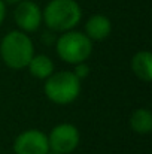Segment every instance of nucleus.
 Here are the masks:
<instances>
[{
  "label": "nucleus",
  "mask_w": 152,
  "mask_h": 154,
  "mask_svg": "<svg viewBox=\"0 0 152 154\" xmlns=\"http://www.w3.org/2000/svg\"><path fill=\"white\" fill-rule=\"evenodd\" d=\"M13 20L18 30L24 33H34L43 24L42 8L33 0H21L15 6Z\"/></svg>",
  "instance_id": "6"
},
{
  "label": "nucleus",
  "mask_w": 152,
  "mask_h": 154,
  "mask_svg": "<svg viewBox=\"0 0 152 154\" xmlns=\"http://www.w3.org/2000/svg\"><path fill=\"white\" fill-rule=\"evenodd\" d=\"M73 73H75V76L82 82L85 78H88L90 76V72H91V69H90V66L87 64V61H82V63H78V64H75V69L72 70Z\"/></svg>",
  "instance_id": "12"
},
{
  "label": "nucleus",
  "mask_w": 152,
  "mask_h": 154,
  "mask_svg": "<svg viewBox=\"0 0 152 154\" xmlns=\"http://www.w3.org/2000/svg\"><path fill=\"white\" fill-rule=\"evenodd\" d=\"M55 50L58 57L69 64H78L87 61L93 54V41L78 30H69L61 33L55 41Z\"/></svg>",
  "instance_id": "3"
},
{
  "label": "nucleus",
  "mask_w": 152,
  "mask_h": 154,
  "mask_svg": "<svg viewBox=\"0 0 152 154\" xmlns=\"http://www.w3.org/2000/svg\"><path fill=\"white\" fill-rule=\"evenodd\" d=\"M4 18H6V5L0 0V26L3 24Z\"/></svg>",
  "instance_id": "14"
},
{
  "label": "nucleus",
  "mask_w": 152,
  "mask_h": 154,
  "mask_svg": "<svg viewBox=\"0 0 152 154\" xmlns=\"http://www.w3.org/2000/svg\"><path fill=\"white\" fill-rule=\"evenodd\" d=\"M81 142L79 130L72 123H60L52 127L48 135L49 153L54 154H70L73 153Z\"/></svg>",
  "instance_id": "5"
},
{
  "label": "nucleus",
  "mask_w": 152,
  "mask_h": 154,
  "mask_svg": "<svg viewBox=\"0 0 152 154\" xmlns=\"http://www.w3.org/2000/svg\"><path fill=\"white\" fill-rule=\"evenodd\" d=\"M130 127L137 135H148L152 130V112L146 108H137L130 117Z\"/></svg>",
  "instance_id": "11"
},
{
  "label": "nucleus",
  "mask_w": 152,
  "mask_h": 154,
  "mask_svg": "<svg viewBox=\"0 0 152 154\" xmlns=\"http://www.w3.org/2000/svg\"><path fill=\"white\" fill-rule=\"evenodd\" d=\"M84 33L91 41H104L112 33V23L103 14L91 15L85 23V32Z\"/></svg>",
  "instance_id": "8"
},
{
  "label": "nucleus",
  "mask_w": 152,
  "mask_h": 154,
  "mask_svg": "<svg viewBox=\"0 0 152 154\" xmlns=\"http://www.w3.org/2000/svg\"><path fill=\"white\" fill-rule=\"evenodd\" d=\"M4 5H16V3H19L21 0H1Z\"/></svg>",
  "instance_id": "15"
},
{
  "label": "nucleus",
  "mask_w": 152,
  "mask_h": 154,
  "mask_svg": "<svg viewBox=\"0 0 152 154\" xmlns=\"http://www.w3.org/2000/svg\"><path fill=\"white\" fill-rule=\"evenodd\" d=\"M45 94L57 105L73 103L81 94V81L72 70L54 72L45 79Z\"/></svg>",
  "instance_id": "4"
},
{
  "label": "nucleus",
  "mask_w": 152,
  "mask_h": 154,
  "mask_svg": "<svg viewBox=\"0 0 152 154\" xmlns=\"http://www.w3.org/2000/svg\"><path fill=\"white\" fill-rule=\"evenodd\" d=\"M30 75L37 78V79H46L49 78L51 75L55 72V66H54V61L51 60V57L45 55V54H34L31 57V60L28 61L27 67Z\"/></svg>",
  "instance_id": "9"
},
{
  "label": "nucleus",
  "mask_w": 152,
  "mask_h": 154,
  "mask_svg": "<svg viewBox=\"0 0 152 154\" xmlns=\"http://www.w3.org/2000/svg\"><path fill=\"white\" fill-rule=\"evenodd\" d=\"M133 73L143 82H151L152 79V54L149 51L136 52L131 58Z\"/></svg>",
  "instance_id": "10"
},
{
  "label": "nucleus",
  "mask_w": 152,
  "mask_h": 154,
  "mask_svg": "<svg viewBox=\"0 0 152 154\" xmlns=\"http://www.w3.org/2000/svg\"><path fill=\"white\" fill-rule=\"evenodd\" d=\"M43 24L54 33L73 30L82 18L81 5L76 0H49L42 9Z\"/></svg>",
  "instance_id": "1"
},
{
  "label": "nucleus",
  "mask_w": 152,
  "mask_h": 154,
  "mask_svg": "<svg viewBox=\"0 0 152 154\" xmlns=\"http://www.w3.org/2000/svg\"><path fill=\"white\" fill-rule=\"evenodd\" d=\"M42 41L45 42V45H55V41H57V36H55V33L54 32H45L43 35H42Z\"/></svg>",
  "instance_id": "13"
},
{
  "label": "nucleus",
  "mask_w": 152,
  "mask_h": 154,
  "mask_svg": "<svg viewBox=\"0 0 152 154\" xmlns=\"http://www.w3.org/2000/svg\"><path fill=\"white\" fill-rule=\"evenodd\" d=\"M33 55L34 47L28 33H24L21 30H12L3 36L0 42V57L9 69H25Z\"/></svg>",
  "instance_id": "2"
},
{
  "label": "nucleus",
  "mask_w": 152,
  "mask_h": 154,
  "mask_svg": "<svg viewBox=\"0 0 152 154\" xmlns=\"http://www.w3.org/2000/svg\"><path fill=\"white\" fill-rule=\"evenodd\" d=\"M15 154H49L48 135L39 129H27L13 141Z\"/></svg>",
  "instance_id": "7"
}]
</instances>
